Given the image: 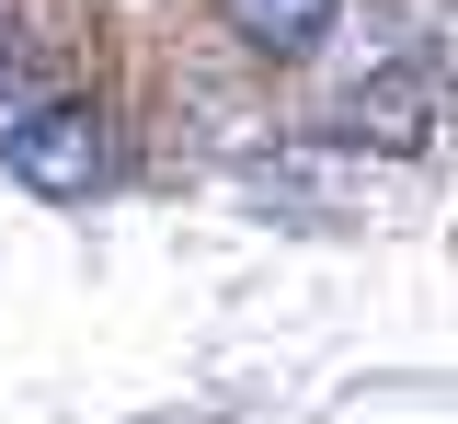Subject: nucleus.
I'll list each match as a JSON object with an SVG mask.
<instances>
[{"label": "nucleus", "instance_id": "obj_1", "mask_svg": "<svg viewBox=\"0 0 458 424\" xmlns=\"http://www.w3.org/2000/svg\"><path fill=\"white\" fill-rule=\"evenodd\" d=\"M0 161H12L23 195H92L104 183V115L69 104V92H47V104L0 115Z\"/></svg>", "mask_w": 458, "mask_h": 424}, {"label": "nucleus", "instance_id": "obj_2", "mask_svg": "<svg viewBox=\"0 0 458 424\" xmlns=\"http://www.w3.org/2000/svg\"><path fill=\"white\" fill-rule=\"evenodd\" d=\"M333 126L344 138H378V149H424V138H436V81H424V69H378V81L355 69Z\"/></svg>", "mask_w": 458, "mask_h": 424}, {"label": "nucleus", "instance_id": "obj_3", "mask_svg": "<svg viewBox=\"0 0 458 424\" xmlns=\"http://www.w3.org/2000/svg\"><path fill=\"white\" fill-rule=\"evenodd\" d=\"M218 12H229V35H241V47H264V58H310V47L333 35L344 0H218Z\"/></svg>", "mask_w": 458, "mask_h": 424}]
</instances>
